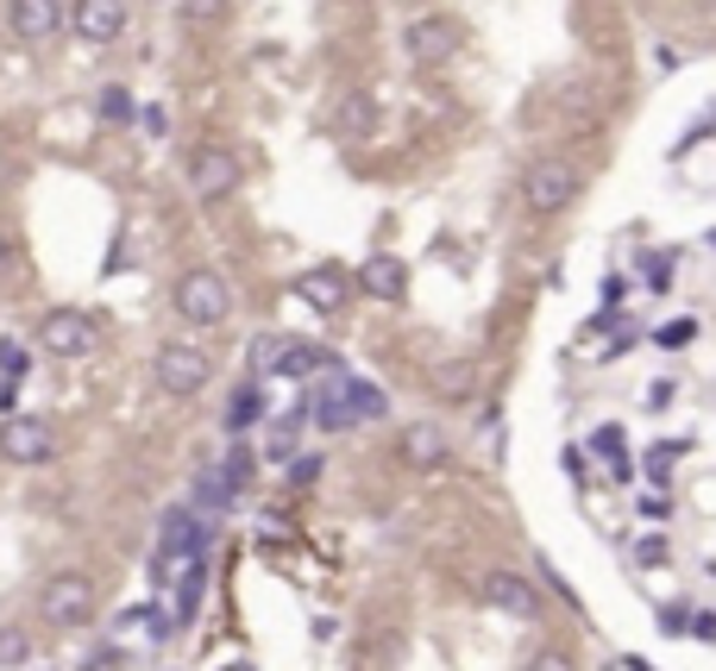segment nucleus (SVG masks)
Segmentation results:
<instances>
[{
    "mask_svg": "<svg viewBox=\"0 0 716 671\" xmlns=\"http://www.w3.org/2000/svg\"><path fill=\"white\" fill-rule=\"evenodd\" d=\"M152 376L164 396H202L207 376H214V358H207L195 339H164L152 358Z\"/></svg>",
    "mask_w": 716,
    "mask_h": 671,
    "instance_id": "nucleus-1",
    "label": "nucleus"
},
{
    "mask_svg": "<svg viewBox=\"0 0 716 671\" xmlns=\"http://www.w3.org/2000/svg\"><path fill=\"white\" fill-rule=\"evenodd\" d=\"M170 301H177V314L189 326H220L232 314V289H227V276L220 271H182Z\"/></svg>",
    "mask_w": 716,
    "mask_h": 671,
    "instance_id": "nucleus-2",
    "label": "nucleus"
},
{
    "mask_svg": "<svg viewBox=\"0 0 716 671\" xmlns=\"http://www.w3.org/2000/svg\"><path fill=\"white\" fill-rule=\"evenodd\" d=\"M38 615H45V627H82L95 622V584L82 572H57L38 584Z\"/></svg>",
    "mask_w": 716,
    "mask_h": 671,
    "instance_id": "nucleus-3",
    "label": "nucleus"
},
{
    "mask_svg": "<svg viewBox=\"0 0 716 671\" xmlns=\"http://www.w3.org/2000/svg\"><path fill=\"white\" fill-rule=\"evenodd\" d=\"M572 195H578V176H572V164H560V157H535V164L522 170V201H528L535 214H560V207H572Z\"/></svg>",
    "mask_w": 716,
    "mask_h": 671,
    "instance_id": "nucleus-4",
    "label": "nucleus"
},
{
    "mask_svg": "<svg viewBox=\"0 0 716 671\" xmlns=\"http://www.w3.org/2000/svg\"><path fill=\"white\" fill-rule=\"evenodd\" d=\"M239 157H232L227 145H202L195 157H189V195L202 201V207H214V201H227L232 189H239Z\"/></svg>",
    "mask_w": 716,
    "mask_h": 671,
    "instance_id": "nucleus-5",
    "label": "nucleus"
},
{
    "mask_svg": "<svg viewBox=\"0 0 716 671\" xmlns=\"http://www.w3.org/2000/svg\"><path fill=\"white\" fill-rule=\"evenodd\" d=\"M38 351L45 358H88L95 351V321L82 308H51L38 321Z\"/></svg>",
    "mask_w": 716,
    "mask_h": 671,
    "instance_id": "nucleus-6",
    "label": "nucleus"
},
{
    "mask_svg": "<svg viewBox=\"0 0 716 671\" xmlns=\"http://www.w3.org/2000/svg\"><path fill=\"white\" fill-rule=\"evenodd\" d=\"M0 458L7 465H51L57 458V433L32 415H7L0 421Z\"/></svg>",
    "mask_w": 716,
    "mask_h": 671,
    "instance_id": "nucleus-7",
    "label": "nucleus"
},
{
    "mask_svg": "<svg viewBox=\"0 0 716 671\" xmlns=\"http://www.w3.org/2000/svg\"><path fill=\"white\" fill-rule=\"evenodd\" d=\"M7 25H13V38H26V45H51L57 32L70 25V7H63V0H7Z\"/></svg>",
    "mask_w": 716,
    "mask_h": 671,
    "instance_id": "nucleus-8",
    "label": "nucleus"
},
{
    "mask_svg": "<svg viewBox=\"0 0 716 671\" xmlns=\"http://www.w3.org/2000/svg\"><path fill=\"white\" fill-rule=\"evenodd\" d=\"M70 32L82 45H114L127 32V0H70Z\"/></svg>",
    "mask_w": 716,
    "mask_h": 671,
    "instance_id": "nucleus-9",
    "label": "nucleus"
},
{
    "mask_svg": "<svg viewBox=\"0 0 716 671\" xmlns=\"http://www.w3.org/2000/svg\"><path fill=\"white\" fill-rule=\"evenodd\" d=\"M478 590H485L490 609H503V615H515V622H535V615H547V609H540V590H535L522 572H485V584H478Z\"/></svg>",
    "mask_w": 716,
    "mask_h": 671,
    "instance_id": "nucleus-10",
    "label": "nucleus"
},
{
    "mask_svg": "<svg viewBox=\"0 0 716 671\" xmlns=\"http://www.w3.org/2000/svg\"><path fill=\"white\" fill-rule=\"evenodd\" d=\"M403 50H409L415 63H446V57L460 50V25L440 20V13H421V20H409V32H403Z\"/></svg>",
    "mask_w": 716,
    "mask_h": 671,
    "instance_id": "nucleus-11",
    "label": "nucleus"
},
{
    "mask_svg": "<svg viewBox=\"0 0 716 671\" xmlns=\"http://www.w3.org/2000/svg\"><path fill=\"white\" fill-rule=\"evenodd\" d=\"M296 296H302L314 314H339V308H346V296H353V283H346V271H339V264H314V271L296 276Z\"/></svg>",
    "mask_w": 716,
    "mask_h": 671,
    "instance_id": "nucleus-12",
    "label": "nucleus"
},
{
    "mask_svg": "<svg viewBox=\"0 0 716 671\" xmlns=\"http://www.w3.org/2000/svg\"><path fill=\"white\" fill-rule=\"evenodd\" d=\"M358 289H365L371 301H403L409 296V264L390 257V251H371V257L358 264Z\"/></svg>",
    "mask_w": 716,
    "mask_h": 671,
    "instance_id": "nucleus-13",
    "label": "nucleus"
},
{
    "mask_svg": "<svg viewBox=\"0 0 716 671\" xmlns=\"http://www.w3.org/2000/svg\"><path fill=\"white\" fill-rule=\"evenodd\" d=\"M271 371L289 376V383H308V376H333V371H339V358H333L327 346H308V339H283Z\"/></svg>",
    "mask_w": 716,
    "mask_h": 671,
    "instance_id": "nucleus-14",
    "label": "nucleus"
},
{
    "mask_svg": "<svg viewBox=\"0 0 716 671\" xmlns=\"http://www.w3.org/2000/svg\"><path fill=\"white\" fill-rule=\"evenodd\" d=\"M308 421L321 427V433H346V427H358L353 396H346V371H333V376H327V390L308 402Z\"/></svg>",
    "mask_w": 716,
    "mask_h": 671,
    "instance_id": "nucleus-15",
    "label": "nucleus"
},
{
    "mask_svg": "<svg viewBox=\"0 0 716 671\" xmlns=\"http://www.w3.org/2000/svg\"><path fill=\"white\" fill-rule=\"evenodd\" d=\"M396 458H403V465H415V471H434V465H446V433H440L434 421L403 427V440H396Z\"/></svg>",
    "mask_w": 716,
    "mask_h": 671,
    "instance_id": "nucleus-16",
    "label": "nucleus"
},
{
    "mask_svg": "<svg viewBox=\"0 0 716 671\" xmlns=\"http://www.w3.org/2000/svg\"><path fill=\"white\" fill-rule=\"evenodd\" d=\"M232 502H239V496H232V483L220 477V465H202V471L189 477V508H195L202 522H220Z\"/></svg>",
    "mask_w": 716,
    "mask_h": 671,
    "instance_id": "nucleus-17",
    "label": "nucleus"
},
{
    "mask_svg": "<svg viewBox=\"0 0 716 671\" xmlns=\"http://www.w3.org/2000/svg\"><path fill=\"white\" fill-rule=\"evenodd\" d=\"M220 427H227L232 440H246L252 427H264V390L258 383H239L227 396V415H220Z\"/></svg>",
    "mask_w": 716,
    "mask_h": 671,
    "instance_id": "nucleus-18",
    "label": "nucleus"
},
{
    "mask_svg": "<svg viewBox=\"0 0 716 671\" xmlns=\"http://www.w3.org/2000/svg\"><path fill=\"white\" fill-rule=\"evenodd\" d=\"M202 584H207V565L195 559V565L182 572V584H177V609H170V627H189V622H195V609H202Z\"/></svg>",
    "mask_w": 716,
    "mask_h": 671,
    "instance_id": "nucleus-19",
    "label": "nucleus"
},
{
    "mask_svg": "<svg viewBox=\"0 0 716 671\" xmlns=\"http://www.w3.org/2000/svg\"><path fill=\"white\" fill-rule=\"evenodd\" d=\"M346 396H353L358 421H384V415H390V396L378 390V383H365V376H346Z\"/></svg>",
    "mask_w": 716,
    "mask_h": 671,
    "instance_id": "nucleus-20",
    "label": "nucleus"
},
{
    "mask_svg": "<svg viewBox=\"0 0 716 671\" xmlns=\"http://www.w3.org/2000/svg\"><path fill=\"white\" fill-rule=\"evenodd\" d=\"M220 477L232 483V496H239V490L252 483V477H258V452H252V440H232V452L220 458Z\"/></svg>",
    "mask_w": 716,
    "mask_h": 671,
    "instance_id": "nucleus-21",
    "label": "nucleus"
},
{
    "mask_svg": "<svg viewBox=\"0 0 716 671\" xmlns=\"http://www.w3.org/2000/svg\"><path fill=\"white\" fill-rule=\"evenodd\" d=\"M691 622H697V602H685V597H672V602H660V609H654V627H660L666 640L691 634Z\"/></svg>",
    "mask_w": 716,
    "mask_h": 671,
    "instance_id": "nucleus-22",
    "label": "nucleus"
},
{
    "mask_svg": "<svg viewBox=\"0 0 716 671\" xmlns=\"http://www.w3.org/2000/svg\"><path fill=\"white\" fill-rule=\"evenodd\" d=\"M339 125H346L353 139H365V132L378 125V100H371V95H346V100H339Z\"/></svg>",
    "mask_w": 716,
    "mask_h": 671,
    "instance_id": "nucleus-23",
    "label": "nucleus"
},
{
    "mask_svg": "<svg viewBox=\"0 0 716 671\" xmlns=\"http://www.w3.org/2000/svg\"><path fill=\"white\" fill-rule=\"evenodd\" d=\"M32 666V634L26 627H0V671Z\"/></svg>",
    "mask_w": 716,
    "mask_h": 671,
    "instance_id": "nucleus-24",
    "label": "nucleus"
},
{
    "mask_svg": "<svg viewBox=\"0 0 716 671\" xmlns=\"http://www.w3.org/2000/svg\"><path fill=\"white\" fill-rule=\"evenodd\" d=\"M641 264H647V289L666 296V289H672V276H679V251H647Z\"/></svg>",
    "mask_w": 716,
    "mask_h": 671,
    "instance_id": "nucleus-25",
    "label": "nucleus"
},
{
    "mask_svg": "<svg viewBox=\"0 0 716 671\" xmlns=\"http://www.w3.org/2000/svg\"><path fill=\"white\" fill-rule=\"evenodd\" d=\"M95 107H102L107 125H127V120H132V95H127V88H102V95H95Z\"/></svg>",
    "mask_w": 716,
    "mask_h": 671,
    "instance_id": "nucleus-26",
    "label": "nucleus"
},
{
    "mask_svg": "<svg viewBox=\"0 0 716 671\" xmlns=\"http://www.w3.org/2000/svg\"><path fill=\"white\" fill-rule=\"evenodd\" d=\"M590 452H604L610 465H616V458H629V446H622V427H616V421H604L597 433H590Z\"/></svg>",
    "mask_w": 716,
    "mask_h": 671,
    "instance_id": "nucleus-27",
    "label": "nucleus"
},
{
    "mask_svg": "<svg viewBox=\"0 0 716 671\" xmlns=\"http://www.w3.org/2000/svg\"><path fill=\"white\" fill-rule=\"evenodd\" d=\"M654 339H660L666 351H685L691 339H697V321H666L660 333H654Z\"/></svg>",
    "mask_w": 716,
    "mask_h": 671,
    "instance_id": "nucleus-28",
    "label": "nucleus"
},
{
    "mask_svg": "<svg viewBox=\"0 0 716 671\" xmlns=\"http://www.w3.org/2000/svg\"><path fill=\"white\" fill-rule=\"evenodd\" d=\"M666 559H672V547H666L660 534H647V540L635 547V565H641V572H654V565H666Z\"/></svg>",
    "mask_w": 716,
    "mask_h": 671,
    "instance_id": "nucleus-29",
    "label": "nucleus"
},
{
    "mask_svg": "<svg viewBox=\"0 0 716 671\" xmlns=\"http://www.w3.org/2000/svg\"><path fill=\"white\" fill-rule=\"evenodd\" d=\"M314 477H321V452H296V458H289V483L302 490V483H314Z\"/></svg>",
    "mask_w": 716,
    "mask_h": 671,
    "instance_id": "nucleus-30",
    "label": "nucleus"
},
{
    "mask_svg": "<svg viewBox=\"0 0 716 671\" xmlns=\"http://www.w3.org/2000/svg\"><path fill=\"white\" fill-rule=\"evenodd\" d=\"M672 458H679V446H654L647 452V477H654V483H672Z\"/></svg>",
    "mask_w": 716,
    "mask_h": 671,
    "instance_id": "nucleus-31",
    "label": "nucleus"
},
{
    "mask_svg": "<svg viewBox=\"0 0 716 671\" xmlns=\"http://www.w3.org/2000/svg\"><path fill=\"white\" fill-rule=\"evenodd\" d=\"M528 671H578V659H572V652H560V647H547V652H535V659H528Z\"/></svg>",
    "mask_w": 716,
    "mask_h": 671,
    "instance_id": "nucleus-32",
    "label": "nucleus"
},
{
    "mask_svg": "<svg viewBox=\"0 0 716 671\" xmlns=\"http://www.w3.org/2000/svg\"><path fill=\"white\" fill-rule=\"evenodd\" d=\"M26 346H0V371H7V383H20V376H26Z\"/></svg>",
    "mask_w": 716,
    "mask_h": 671,
    "instance_id": "nucleus-33",
    "label": "nucleus"
},
{
    "mask_svg": "<svg viewBox=\"0 0 716 671\" xmlns=\"http://www.w3.org/2000/svg\"><path fill=\"white\" fill-rule=\"evenodd\" d=\"M440 390H446V396H465V390H472V371H465V364L440 371Z\"/></svg>",
    "mask_w": 716,
    "mask_h": 671,
    "instance_id": "nucleus-34",
    "label": "nucleus"
},
{
    "mask_svg": "<svg viewBox=\"0 0 716 671\" xmlns=\"http://www.w3.org/2000/svg\"><path fill=\"white\" fill-rule=\"evenodd\" d=\"M114 666H127V652H120V647H102V652H88V666H82V671H114Z\"/></svg>",
    "mask_w": 716,
    "mask_h": 671,
    "instance_id": "nucleus-35",
    "label": "nucleus"
},
{
    "mask_svg": "<svg viewBox=\"0 0 716 671\" xmlns=\"http://www.w3.org/2000/svg\"><path fill=\"white\" fill-rule=\"evenodd\" d=\"M641 515L660 527V522H672V502H666V496H641Z\"/></svg>",
    "mask_w": 716,
    "mask_h": 671,
    "instance_id": "nucleus-36",
    "label": "nucleus"
},
{
    "mask_svg": "<svg viewBox=\"0 0 716 671\" xmlns=\"http://www.w3.org/2000/svg\"><path fill=\"white\" fill-rule=\"evenodd\" d=\"M691 634H697V640H716V609H697V622H691Z\"/></svg>",
    "mask_w": 716,
    "mask_h": 671,
    "instance_id": "nucleus-37",
    "label": "nucleus"
},
{
    "mask_svg": "<svg viewBox=\"0 0 716 671\" xmlns=\"http://www.w3.org/2000/svg\"><path fill=\"white\" fill-rule=\"evenodd\" d=\"M182 7H189V20H214V13H220L227 0H182Z\"/></svg>",
    "mask_w": 716,
    "mask_h": 671,
    "instance_id": "nucleus-38",
    "label": "nucleus"
},
{
    "mask_svg": "<svg viewBox=\"0 0 716 671\" xmlns=\"http://www.w3.org/2000/svg\"><path fill=\"white\" fill-rule=\"evenodd\" d=\"M560 458H565V477H585V452H578V446H565Z\"/></svg>",
    "mask_w": 716,
    "mask_h": 671,
    "instance_id": "nucleus-39",
    "label": "nucleus"
},
{
    "mask_svg": "<svg viewBox=\"0 0 716 671\" xmlns=\"http://www.w3.org/2000/svg\"><path fill=\"white\" fill-rule=\"evenodd\" d=\"M145 132H152V139H164V132H170V120H164L157 107H145Z\"/></svg>",
    "mask_w": 716,
    "mask_h": 671,
    "instance_id": "nucleus-40",
    "label": "nucleus"
},
{
    "mask_svg": "<svg viewBox=\"0 0 716 671\" xmlns=\"http://www.w3.org/2000/svg\"><path fill=\"white\" fill-rule=\"evenodd\" d=\"M647 402H654V415H660L666 402H672V383H666V376H660V383H654V390H647Z\"/></svg>",
    "mask_w": 716,
    "mask_h": 671,
    "instance_id": "nucleus-41",
    "label": "nucleus"
},
{
    "mask_svg": "<svg viewBox=\"0 0 716 671\" xmlns=\"http://www.w3.org/2000/svg\"><path fill=\"white\" fill-rule=\"evenodd\" d=\"M7 276H13V239L0 232V283H7Z\"/></svg>",
    "mask_w": 716,
    "mask_h": 671,
    "instance_id": "nucleus-42",
    "label": "nucleus"
},
{
    "mask_svg": "<svg viewBox=\"0 0 716 671\" xmlns=\"http://www.w3.org/2000/svg\"><path fill=\"white\" fill-rule=\"evenodd\" d=\"M232 671H252V666H232Z\"/></svg>",
    "mask_w": 716,
    "mask_h": 671,
    "instance_id": "nucleus-43",
    "label": "nucleus"
}]
</instances>
